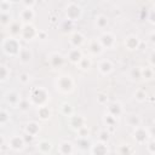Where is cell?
<instances>
[{
    "mask_svg": "<svg viewBox=\"0 0 155 155\" xmlns=\"http://www.w3.org/2000/svg\"><path fill=\"white\" fill-rule=\"evenodd\" d=\"M58 153L59 154H63V155H70L74 153V145L71 142H68V140H63L59 143L58 145Z\"/></svg>",
    "mask_w": 155,
    "mask_h": 155,
    "instance_id": "cell-18",
    "label": "cell"
},
{
    "mask_svg": "<svg viewBox=\"0 0 155 155\" xmlns=\"http://www.w3.org/2000/svg\"><path fill=\"white\" fill-rule=\"evenodd\" d=\"M149 39H150V42H151L153 45H155V31H151V33H150Z\"/></svg>",
    "mask_w": 155,
    "mask_h": 155,
    "instance_id": "cell-50",
    "label": "cell"
},
{
    "mask_svg": "<svg viewBox=\"0 0 155 155\" xmlns=\"http://www.w3.org/2000/svg\"><path fill=\"white\" fill-rule=\"evenodd\" d=\"M104 47L102 46L99 39H92L88 41V51L92 53V54H101L103 52Z\"/></svg>",
    "mask_w": 155,
    "mask_h": 155,
    "instance_id": "cell-14",
    "label": "cell"
},
{
    "mask_svg": "<svg viewBox=\"0 0 155 155\" xmlns=\"http://www.w3.org/2000/svg\"><path fill=\"white\" fill-rule=\"evenodd\" d=\"M76 132H78V137H87V136L90 134V130H88V127H87V126L81 127V128H80V130H78Z\"/></svg>",
    "mask_w": 155,
    "mask_h": 155,
    "instance_id": "cell-44",
    "label": "cell"
},
{
    "mask_svg": "<svg viewBox=\"0 0 155 155\" xmlns=\"http://www.w3.org/2000/svg\"><path fill=\"white\" fill-rule=\"evenodd\" d=\"M76 147H78L80 150H82V151H86V150L90 151L92 144H91V142L87 139V137H78V138H76Z\"/></svg>",
    "mask_w": 155,
    "mask_h": 155,
    "instance_id": "cell-24",
    "label": "cell"
},
{
    "mask_svg": "<svg viewBox=\"0 0 155 155\" xmlns=\"http://www.w3.org/2000/svg\"><path fill=\"white\" fill-rule=\"evenodd\" d=\"M5 99H6V102H7L11 107H13V108H17L18 104H19V102L22 101L21 94H19L18 92H16V91H10V92H7L6 96H5Z\"/></svg>",
    "mask_w": 155,
    "mask_h": 155,
    "instance_id": "cell-11",
    "label": "cell"
},
{
    "mask_svg": "<svg viewBox=\"0 0 155 155\" xmlns=\"http://www.w3.org/2000/svg\"><path fill=\"white\" fill-rule=\"evenodd\" d=\"M11 15H10V12H1V15H0V23H1V25H10V23L12 22L11 21Z\"/></svg>",
    "mask_w": 155,
    "mask_h": 155,
    "instance_id": "cell-35",
    "label": "cell"
},
{
    "mask_svg": "<svg viewBox=\"0 0 155 155\" xmlns=\"http://www.w3.org/2000/svg\"><path fill=\"white\" fill-rule=\"evenodd\" d=\"M34 16H35V12H34L33 7H24L19 13L21 21L23 23H30L31 19H34Z\"/></svg>",
    "mask_w": 155,
    "mask_h": 155,
    "instance_id": "cell-15",
    "label": "cell"
},
{
    "mask_svg": "<svg viewBox=\"0 0 155 155\" xmlns=\"http://www.w3.org/2000/svg\"><path fill=\"white\" fill-rule=\"evenodd\" d=\"M107 113L111 114V115L115 116V117H120V116L122 115V113H124V109H122L121 103H120V102H113V103H110V104L108 105Z\"/></svg>",
    "mask_w": 155,
    "mask_h": 155,
    "instance_id": "cell-13",
    "label": "cell"
},
{
    "mask_svg": "<svg viewBox=\"0 0 155 155\" xmlns=\"http://www.w3.org/2000/svg\"><path fill=\"white\" fill-rule=\"evenodd\" d=\"M24 131H25V133H28V134H30V136L36 137V134H38V133H39V131H40V126H39V124H38V122L31 121V122H28V124L25 125Z\"/></svg>",
    "mask_w": 155,
    "mask_h": 155,
    "instance_id": "cell-25",
    "label": "cell"
},
{
    "mask_svg": "<svg viewBox=\"0 0 155 155\" xmlns=\"http://www.w3.org/2000/svg\"><path fill=\"white\" fill-rule=\"evenodd\" d=\"M36 148H38V150H39L41 154H47V153H50V151L52 150V144H51V142L47 140V139H41V140L38 142Z\"/></svg>",
    "mask_w": 155,
    "mask_h": 155,
    "instance_id": "cell-23",
    "label": "cell"
},
{
    "mask_svg": "<svg viewBox=\"0 0 155 155\" xmlns=\"http://www.w3.org/2000/svg\"><path fill=\"white\" fill-rule=\"evenodd\" d=\"M90 153L93 154V155H105L109 153L108 150V147H107V143L105 142H98L96 144H93L90 149Z\"/></svg>",
    "mask_w": 155,
    "mask_h": 155,
    "instance_id": "cell-10",
    "label": "cell"
},
{
    "mask_svg": "<svg viewBox=\"0 0 155 155\" xmlns=\"http://www.w3.org/2000/svg\"><path fill=\"white\" fill-rule=\"evenodd\" d=\"M50 64L52 68H61L64 64V57L58 52H53L50 54Z\"/></svg>",
    "mask_w": 155,
    "mask_h": 155,
    "instance_id": "cell-16",
    "label": "cell"
},
{
    "mask_svg": "<svg viewBox=\"0 0 155 155\" xmlns=\"http://www.w3.org/2000/svg\"><path fill=\"white\" fill-rule=\"evenodd\" d=\"M147 150H148V153L155 155V139H153V140L149 139L148 140V143H147Z\"/></svg>",
    "mask_w": 155,
    "mask_h": 155,
    "instance_id": "cell-42",
    "label": "cell"
},
{
    "mask_svg": "<svg viewBox=\"0 0 155 155\" xmlns=\"http://www.w3.org/2000/svg\"><path fill=\"white\" fill-rule=\"evenodd\" d=\"M17 57H18V59H19V62L22 64H28L31 61L33 54H31V51L28 47H22V50L19 51V53H18Z\"/></svg>",
    "mask_w": 155,
    "mask_h": 155,
    "instance_id": "cell-20",
    "label": "cell"
},
{
    "mask_svg": "<svg viewBox=\"0 0 155 155\" xmlns=\"http://www.w3.org/2000/svg\"><path fill=\"white\" fill-rule=\"evenodd\" d=\"M56 88L62 93H70L74 88V81L70 75H61L54 81Z\"/></svg>",
    "mask_w": 155,
    "mask_h": 155,
    "instance_id": "cell-3",
    "label": "cell"
},
{
    "mask_svg": "<svg viewBox=\"0 0 155 155\" xmlns=\"http://www.w3.org/2000/svg\"><path fill=\"white\" fill-rule=\"evenodd\" d=\"M10 120H11L10 113L6 109H1L0 110V125H1V127H4L6 124H8Z\"/></svg>",
    "mask_w": 155,
    "mask_h": 155,
    "instance_id": "cell-30",
    "label": "cell"
},
{
    "mask_svg": "<svg viewBox=\"0 0 155 155\" xmlns=\"http://www.w3.org/2000/svg\"><path fill=\"white\" fill-rule=\"evenodd\" d=\"M1 47H2L4 53L10 57H17L19 51L22 50L19 40L16 36H7V38L2 39Z\"/></svg>",
    "mask_w": 155,
    "mask_h": 155,
    "instance_id": "cell-1",
    "label": "cell"
},
{
    "mask_svg": "<svg viewBox=\"0 0 155 155\" xmlns=\"http://www.w3.org/2000/svg\"><path fill=\"white\" fill-rule=\"evenodd\" d=\"M65 15H67V18L71 22L79 21L82 16V8L80 5H78L75 2H70L65 7Z\"/></svg>",
    "mask_w": 155,
    "mask_h": 155,
    "instance_id": "cell-4",
    "label": "cell"
},
{
    "mask_svg": "<svg viewBox=\"0 0 155 155\" xmlns=\"http://www.w3.org/2000/svg\"><path fill=\"white\" fill-rule=\"evenodd\" d=\"M109 137H110V132L108 131V130H102V131H99V133H98V139L101 140V142H108L109 140Z\"/></svg>",
    "mask_w": 155,
    "mask_h": 155,
    "instance_id": "cell-39",
    "label": "cell"
},
{
    "mask_svg": "<svg viewBox=\"0 0 155 155\" xmlns=\"http://www.w3.org/2000/svg\"><path fill=\"white\" fill-rule=\"evenodd\" d=\"M127 124H128V126H131V127L134 128V127H137V126H140L142 120H140V117H139L138 115L131 114V115L127 116Z\"/></svg>",
    "mask_w": 155,
    "mask_h": 155,
    "instance_id": "cell-28",
    "label": "cell"
},
{
    "mask_svg": "<svg viewBox=\"0 0 155 155\" xmlns=\"http://www.w3.org/2000/svg\"><path fill=\"white\" fill-rule=\"evenodd\" d=\"M104 122H105L107 127L110 128V131H114V128H115V126H116V124H117L116 117L113 116V115L109 114V113H107V114L104 115Z\"/></svg>",
    "mask_w": 155,
    "mask_h": 155,
    "instance_id": "cell-26",
    "label": "cell"
},
{
    "mask_svg": "<svg viewBox=\"0 0 155 155\" xmlns=\"http://www.w3.org/2000/svg\"><path fill=\"white\" fill-rule=\"evenodd\" d=\"M149 21H150L153 24H155V10L150 11V13H149Z\"/></svg>",
    "mask_w": 155,
    "mask_h": 155,
    "instance_id": "cell-48",
    "label": "cell"
},
{
    "mask_svg": "<svg viewBox=\"0 0 155 155\" xmlns=\"http://www.w3.org/2000/svg\"><path fill=\"white\" fill-rule=\"evenodd\" d=\"M149 133H150V137H155V124L153 126H150L149 128Z\"/></svg>",
    "mask_w": 155,
    "mask_h": 155,
    "instance_id": "cell-49",
    "label": "cell"
},
{
    "mask_svg": "<svg viewBox=\"0 0 155 155\" xmlns=\"http://www.w3.org/2000/svg\"><path fill=\"white\" fill-rule=\"evenodd\" d=\"M153 2H154V4H155V0H153Z\"/></svg>",
    "mask_w": 155,
    "mask_h": 155,
    "instance_id": "cell-53",
    "label": "cell"
},
{
    "mask_svg": "<svg viewBox=\"0 0 155 155\" xmlns=\"http://www.w3.org/2000/svg\"><path fill=\"white\" fill-rule=\"evenodd\" d=\"M38 33H39V30H36V28L31 23H23L21 38L25 41H31L35 38H38Z\"/></svg>",
    "mask_w": 155,
    "mask_h": 155,
    "instance_id": "cell-6",
    "label": "cell"
},
{
    "mask_svg": "<svg viewBox=\"0 0 155 155\" xmlns=\"http://www.w3.org/2000/svg\"><path fill=\"white\" fill-rule=\"evenodd\" d=\"M7 1H12V0H7Z\"/></svg>",
    "mask_w": 155,
    "mask_h": 155,
    "instance_id": "cell-54",
    "label": "cell"
},
{
    "mask_svg": "<svg viewBox=\"0 0 155 155\" xmlns=\"http://www.w3.org/2000/svg\"><path fill=\"white\" fill-rule=\"evenodd\" d=\"M25 144L27 143H25L24 138L21 137V136H12L8 139V142H7L8 148L12 149L13 151H21V150H23V148L25 147Z\"/></svg>",
    "mask_w": 155,
    "mask_h": 155,
    "instance_id": "cell-7",
    "label": "cell"
},
{
    "mask_svg": "<svg viewBox=\"0 0 155 155\" xmlns=\"http://www.w3.org/2000/svg\"><path fill=\"white\" fill-rule=\"evenodd\" d=\"M0 10H1V12H10V10H11V1L1 0Z\"/></svg>",
    "mask_w": 155,
    "mask_h": 155,
    "instance_id": "cell-41",
    "label": "cell"
},
{
    "mask_svg": "<svg viewBox=\"0 0 155 155\" xmlns=\"http://www.w3.org/2000/svg\"><path fill=\"white\" fill-rule=\"evenodd\" d=\"M30 105H31V103H30L29 99H22L17 108H19V110H22V111H27Z\"/></svg>",
    "mask_w": 155,
    "mask_h": 155,
    "instance_id": "cell-40",
    "label": "cell"
},
{
    "mask_svg": "<svg viewBox=\"0 0 155 155\" xmlns=\"http://www.w3.org/2000/svg\"><path fill=\"white\" fill-rule=\"evenodd\" d=\"M38 38H39V39H42V40H44V39H46V33H45V31H40V30H39V33H38Z\"/></svg>",
    "mask_w": 155,
    "mask_h": 155,
    "instance_id": "cell-51",
    "label": "cell"
},
{
    "mask_svg": "<svg viewBox=\"0 0 155 155\" xmlns=\"http://www.w3.org/2000/svg\"><path fill=\"white\" fill-rule=\"evenodd\" d=\"M61 111H62L63 115H65L68 117L74 114V109H73L71 104H69V103H63L62 107H61Z\"/></svg>",
    "mask_w": 155,
    "mask_h": 155,
    "instance_id": "cell-34",
    "label": "cell"
},
{
    "mask_svg": "<svg viewBox=\"0 0 155 155\" xmlns=\"http://www.w3.org/2000/svg\"><path fill=\"white\" fill-rule=\"evenodd\" d=\"M69 41H70V45H71L73 47H80V46L85 42V36H84V34L80 33V31H74V33L71 34Z\"/></svg>",
    "mask_w": 155,
    "mask_h": 155,
    "instance_id": "cell-19",
    "label": "cell"
},
{
    "mask_svg": "<svg viewBox=\"0 0 155 155\" xmlns=\"http://www.w3.org/2000/svg\"><path fill=\"white\" fill-rule=\"evenodd\" d=\"M153 75H154V70H153V68H150V67L142 68V78L149 80V79L153 78Z\"/></svg>",
    "mask_w": 155,
    "mask_h": 155,
    "instance_id": "cell-37",
    "label": "cell"
},
{
    "mask_svg": "<svg viewBox=\"0 0 155 155\" xmlns=\"http://www.w3.org/2000/svg\"><path fill=\"white\" fill-rule=\"evenodd\" d=\"M4 147H5V137L1 136V137H0V148L2 149Z\"/></svg>",
    "mask_w": 155,
    "mask_h": 155,
    "instance_id": "cell-52",
    "label": "cell"
},
{
    "mask_svg": "<svg viewBox=\"0 0 155 155\" xmlns=\"http://www.w3.org/2000/svg\"><path fill=\"white\" fill-rule=\"evenodd\" d=\"M116 153H119V154H132L133 150H132V148H131L130 145H127V144H122V145H119Z\"/></svg>",
    "mask_w": 155,
    "mask_h": 155,
    "instance_id": "cell-38",
    "label": "cell"
},
{
    "mask_svg": "<svg viewBox=\"0 0 155 155\" xmlns=\"http://www.w3.org/2000/svg\"><path fill=\"white\" fill-rule=\"evenodd\" d=\"M133 139L136 140V143L138 144H147L148 140L150 139V133L149 130L142 126H137L133 130Z\"/></svg>",
    "mask_w": 155,
    "mask_h": 155,
    "instance_id": "cell-5",
    "label": "cell"
},
{
    "mask_svg": "<svg viewBox=\"0 0 155 155\" xmlns=\"http://www.w3.org/2000/svg\"><path fill=\"white\" fill-rule=\"evenodd\" d=\"M98 70L102 75H108L113 71V63L109 59H103L98 63Z\"/></svg>",
    "mask_w": 155,
    "mask_h": 155,
    "instance_id": "cell-21",
    "label": "cell"
},
{
    "mask_svg": "<svg viewBox=\"0 0 155 155\" xmlns=\"http://www.w3.org/2000/svg\"><path fill=\"white\" fill-rule=\"evenodd\" d=\"M134 98H136V101H138V102H143V101L147 99V92H145L143 88H138V90H136V92H134Z\"/></svg>",
    "mask_w": 155,
    "mask_h": 155,
    "instance_id": "cell-36",
    "label": "cell"
},
{
    "mask_svg": "<svg viewBox=\"0 0 155 155\" xmlns=\"http://www.w3.org/2000/svg\"><path fill=\"white\" fill-rule=\"evenodd\" d=\"M25 7H33L35 5V0H22Z\"/></svg>",
    "mask_w": 155,
    "mask_h": 155,
    "instance_id": "cell-46",
    "label": "cell"
},
{
    "mask_svg": "<svg viewBox=\"0 0 155 155\" xmlns=\"http://www.w3.org/2000/svg\"><path fill=\"white\" fill-rule=\"evenodd\" d=\"M69 125H70V127L73 130L78 131L81 127L86 126V119L84 116H81V115H74L73 114L71 116H69Z\"/></svg>",
    "mask_w": 155,
    "mask_h": 155,
    "instance_id": "cell-9",
    "label": "cell"
},
{
    "mask_svg": "<svg viewBox=\"0 0 155 155\" xmlns=\"http://www.w3.org/2000/svg\"><path fill=\"white\" fill-rule=\"evenodd\" d=\"M96 25L99 28V29H104L107 25H108V18L107 16L104 15H98L96 17Z\"/></svg>",
    "mask_w": 155,
    "mask_h": 155,
    "instance_id": "cell-31",
    "label": "cell"
},
{
    "mask_svg": "<svg viewBox=\"0 0 155 155\" xmlns=\"http://www.w3.org/2000/svg\"><path fill=\"white\" fill-rule=\"evenodd\" d=\"M22 28H23V24L19 23L18 21H12L8 25V31H10V35L11 36H17V35H21V31H22Z\"/></svg>",
    "mask_w": 155,
    "mask_h": 155,
    "instance_id": "cell-22",
    "label": "cell"
},
{
    "mask_svg": "<svg viewBox=\"0 0 155 155\" xmlns=\"http://www.w3.org/2000/svg\"><path fill=\"white\" fill-rule=\"evenodd\" d=\"M8 78H10V68L5 64H1L0 65V81L5 82Z\"/></svg>",
    "mask_w": 155,
    "mask_h": 155,
    "instance_id": "cell-29",
    "label": "cell"
},
{
    "mask_svg": "<svg viewBox=\"0 0 155 155\" xmlns=\"http://www.w3.org/2000/svg\"><path fill=\"white\" fill-rule=\"evenodd\" d=\"M130 78L134 81H138L142 79V68H138V67H134L131 69L130 71Z\"/></svg>",
    "mask_w": 155,
    "mask_h": 155,
    "instance_id": "cell-32",
    "label": "cell"
},
{
    "mask_svg": "<svg viewBox=\"0 0 155 155\" xmlns=\"http://www.w3.org/2000/svg\"><path fill=\"white\" fill-rule=\"evenodd\" d=\"M97 101H98L99 104H107V102H108V97H107V94L101 93V94H98Z\"/></svg>",
    "mask_w": 155,
    "mask_h": 155,
    "instance_id": "cell-45",
    "label": "cell"
},
{
    "mask_svg": "<svg viewBox=\"0 0 155 155\" xmlns=\"http://www.w3.org/2000/svg\"><path fill=\"white\" fill-rule=\"evenodd\" d=\"M82 57H84V56H82V52L80 51L79 47H73V48H70L69 52H68V59H69V62L73 63V64H78V63L81 61Z\"/></svg>",
    "mask_w": 155,
    "mask_h": 155,
    "instance_id": "cell-12",
    "label": "cell"
},
{
    "mask_svg": "<svg viewBox=\"0 0 155 155\" xmlns=\"http://www.w3.org/2000/svg\"><path fill=\"white\" fill-rule=\"evenodd\" d=\"M38 115H39V117H40L41 120H47V119H50V116H51V110L48 109V107L41 105V107H39V109H38Z\"/></svg>",
    "mask_w": 155,
    "mask_h": 155,
    "instance_id": "cell-27",
    "label": "cell"
},
{
    "mask_svg": "<svg viewBox=\"0 0 155 155\" xmlns=\"http://www.w3.org/2000/svg\"><path fill=\"white\" fill-rule=\"evenodd\" d=\"M78 64H79L80 69H82V70H88V69L91 68V65H92V61H91V58H88V57H82L81 61H80Z\"/></svg>",
    "mask_w": 155,
    "mask_h": 155,
    "instance_id": "cell-33",
    "label": "cell"
},
{
    "mask_svg": "<svg viewBox=\"0 0 155 155\" xmlns=\"http://www.w3.org/2000/svg\"><path fill=\"white\" fill-rule=\"evenodd\" d=\"M149 62H150V64H151L153 67H155V50L150 53V56H149Z\"/></svg>",
    "mask_w": 155,
    "mask_h": 155,
    "instance_id": "cell-47",
    "label": "cell"
},
{
    "mask_svg": "<svg viewBox=\"0 0 155 155\" xmlns=\"http://www.w3.org/2000/svg\"><path fill=\"white\" fill-rule=\"evenodd\" d=\"M29 80H30V76H29L28 73H22V74H19V76H18V81H19L21 84H28Z\"/></svg>",
    "mask_w": 155,
    "mask_h": 155,
    "instance_id": "cell-43",
    "label": "cell"
},
{
    "mask_svg": "<svg viewBox=\"0 0 155 155\" xmlns=\"http://www.w3.org/2000/svg\"><path fill=\"white\" fill-rule=\"evenodd\" d=\"M48 92L44 88V87H34L30 93H29V101L31 103V105H38V107H41V105H45L48 101Z\"/></svg>",
    "mask_w": 155,
    "mask_h": 155,
    "instance_id": "cell-2",
    "label": "cell"
},
{
    "mask_svg": "<svg viewBox=\"0 0 155 155\" xmlns=\"http://www.w3.org/2000/svg\"><path fill=\"white\" fill-rule=\"evenodd\" d=\"M99 41H101V44H102V46H103L104 48H113V47L115 46V42H116L114 34L110 33V31L103 33V34L99 36Z\"/></svg>",
    "mask_w": 155,
    "mask_h": 155,
    "instance_id": "cell-8",
    "label": "cell"
},
{
    "mask_svg": "<svg viewBox=\"0 0 155 155\" xmlns=\"http://www.w3.org/2000/svg\"><path fill=\"white\" fill-rule=\"evenodd\" d=\"M140 45V41L139 39L136 36V35H128L126 39H125V46L127 50L132 51V50H137Z\"/></svg>",
    "mask_w": 155,
    "mask_h": 155,
    "instance_id": "cell-17",
    "label": "cell"
}]
</instances>
